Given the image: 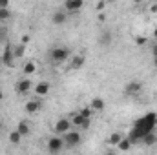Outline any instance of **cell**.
<instances>
[{"mask_svg":"<svg viewBox=\"0 0 157 155\" xmlns=\"http://www.w3.org/2000/svg\"><path fill=\"white\" fill-rule=\"evenodd\" d=\"M155 126H157V113L155 112H150V113H146V115L139 117V119L133 122L128 139L132 141V144H135L137 141H143L144 135L152 133V131L155 130Z\"/></svg>","mask_w":157,"mask_h":155,"instance_id":"1","label":"cell"},{"mask_svg":"<svg viewBox=\"0 0 157 155\" xmlns=\"http://www.w3.org/2000/svg\"><path fill=\"white\" fill-rule=\"evenodd\" d=\"M70 55H71V49L66 47V46H57V47H53V49L49 51V59H51L55 64L66 62V60L70 59Z\"/></svg>","mask_w":157,"mask_h":155,"instance_id":"2","label":"cell"},{"mask_svg":"<svg viewBox=\"0 0 157 155\" xmlns=\"http://www.w3.org/2000/svg\"><path fill=\"white\" fill-rule=\"evenodd\" d=\"M62 139H64V146H68V148H75V146H78L82 142V135L78 131H71V130L66 131L62 135Z\"/></svg>","mask_w":157,"mask_h":155,"instance_id":"3","label":"cell"},{"mask_svg":"<svg viewBox=\"0 0 157 155\" xmlns=\"http://www.w3.org/2000/svg\"><path fill=\"white\" fill-rule=\"evenodd\" d=\"M62 148H64V139H62V135H55V137H49V139H48V152H49V153H59Z\"/></svg>","mask_w":157,"mask_h":155,"instance_id":"4","label":"cell"},{"mask_svg":"<svg viewBox=\"0 0 157 155\" xmlns=\"http://www.w3.org/2000/svg\"><path fill=\"white\" fill-rule=\"evenodd\" d=\"M84 7V0H64V11L68 15H77Z\"/></svg>","mask_w":157,"mask_h":155,"instance_id":"5","label":"cell"},{"mask_svg":"<svg viewBox=\"0 0 157 155\" xmlns=\"http://www.w3.org/2000/svg\"><path fill=\"white\" fill-rule=\"evenodd\" d=\"M71 126H73V124H71V119H59L53 128H55V133H57V135H64L66 131L71 130Z\"/></svg>","mask_w":157,"mask_h":155,"instance_id":"6","label":"cell"},{"mask_svg":"<svg viewBox=\"0 0 157 155\" xmlns=\"http://www.w3.org/2000/svg\"><path fill=\"white\" fill-rule=\"evenodd\" d=\"M13 60H15L13 46H11V44H6V47H4V51H2V62H4L7 68H13Z\"/></svg>","mask_w":157,"mask_h":155,"instance_id":"7","label":"cell"},{"mask_svg":"<svg viewBox=\"0 0 157 155\" xmlns=\"http://www.w3.org/2000/svg\"><path fill=\"white\" fill-rule=\"evenodd\" d=\"M90 122H91V119L84 117L80 112H77L75 115L71 117V124H73V126H78V128H82V130H88V128H90Z\"/></svg>","mask_w":157,"mask_h":155,"instance_id":"8","label":"cell"},{"mask_svg":"<svg viewBox=\"0 0 157 155\" xmlns=\"http://www.w3.org/2000/svg\"><path fill=\"white\" fill-rule=\"evenodd\" d=\"M143 89V82L141 80H130L126 86H124V93L126 95H139Z\"/></svg>","mask_w":157,"mask_h":155,"instance_id":"9","label":"cell"},{"mask_svg":"<svg viewBox=\"0 0 157 155\" xmlns=\"http://www.w3.org/2000/svg\"><path fill=\"white\" fill-rule=\"evenodd\" d=\"M31 80L29 78H20V80H17V84H15V91L18 93V95H26L29 89H31Z\"/></svg>","mask_w":157,"mask_h":155,"instance_id":"10","label":"cell"},{"mask_svg":"<svg viewBox=\"0 0 157 155\" xmlns=\"http://www.w3.org/2000/svg\"><path fill=\"white\" fill-rule=\"evenodd\" d=\"M66 20H68V13H66L64 9H57V11H53V15H51V22H53L55 26H64Z\"/></svg>","mask_w":157,"mask_h":155,"instance_id":"11","label":"cell"},{"mask_svg":"<svg viewBox=\"0 0 157 155\" xmlns=\"http://www.w3.org/2000/svg\"><path fill=\"white\" fill-rule=\"evenodd\" d=\"M49 89H51V88H49V82H44V80H42V82H37V84H35V95H37V97H46V95L49 93Z\"/></svg>","mask_w":157,"mask_h":155,"instance_id":"12","label":"cell"},{"mask_svg":"<svg viewBox=\"0 0 157 155\" xmlns=\"http://www.w3.org/2000/svg\"><path fill=\"white\" fill-rule=\"evenodd\" d=\"M84 62H86L84 55H75V57H73V60L70 62V68H68V70H73V71H77V70H80V68L84 66Z\"/></svg>","mask_w":157,"mask_h":155,"instance_id":"13","label":"cell"},{"mask_svg":"<svg viewBox=\"0 0 157 155\" xmlns=\"http://www.w3.org/2000/svg\"><path fill=\"white\" fill-rule=\"evenodd\" d=\"M39 110H40V102H39V100L31 99V100H28V102H26V112H28L29 115L39 113Z\"/></svg>","mask_w":157,"mask_h":155,"instance_id":"14","label":"cell"},{"mask_svg":"<svg viewBox=\"0 0 157 155\" xmlns=\"http://www.w3.org/2000/svg\"><path fill=\"white\" fill-rule=\"evenodd\" d=\"M90 106H91L93 112H102V110L106 108V104H104V100H102L101 97H93L91 102H90Z\"/></svg>","mask_w":157,"mask_h":155,"instance_id":"15","label":"cell"},{"mask_svg":"<svg viewBox=\"0 0 157 155\" xmlns=\"http://www.w3.org/2000/svg\"><path fill=\"white\" fill-rule=\"evenodd\" d=\"M17 130L20 131V135H22V137L29 135V122H26V120H20V122H18V126H17Z\"/></svg>","mask_w":157,"mask_h":155,"instance_id":"16","label":"cell"},{"mask_svg":"<svg viewBox=\"0 0 157 155\" xmlns=\"http://www.w3.org/2000/svg\"><path fill=\"white\" fill-rule=\"evenodd\" d=\"M20 141H22V135H20L18 130H15V131L9 133V142L11 144H20Z\"/></svg>","mask_w":157,"mask_h":155,"instance_id":"17","label":"cell"},{"mask_svg":"<svg viewBox=\"0 0 157 155\" xmlns=\"http://www.w3.org/2000/svg\"><path fill=\"white\" fill-rule=\"evenodd\" d=\"M117 148L121 150V152H128L130 148H132V141L126 137V139H121V142L117 144Z\"/></svg>","mask_w":157,"mask_h":155,"instance_id":"18","label":"cell"},{"mask_svg":"<svg viewBox=\"0 0 157 155\" xmlns=\"http://www.w3.org/2000/svg\"><path fill=\"white\" fill-rule=\"evenodd\" d=\"M11 18V11H9V7H0V22L4 24V22H7Z\"/></svg>","mask_w":157,"mask_h":155,"instance_id":"19","label":"cell"},{"mask_svg":"<svg viewBox=\"0 0 157 155\" xmlns=\"http://www.w3.org/2000/svg\"><path fill=\"white\" fill-rule=\"evenodd\" d=\"M143 142H144L146 146H152V144H155V142H157V137H155V133L152 131V133H148V135H144V137H143Z\"/></svg>","mask_w":157,"mask_h":155,"instance_id":"20","label":"cell"},{"mask_svg":"<svg viewBox=\"0 0 157 155\" xmlns=\"http://www.w3.org/2000/svg\"><path fill=\"white\" fill-rule=\"evenodd\" d=\"M121 139H122V135H121L119 131H115V133H112V135H110V139H108V144H112V146H117L119 142H121Z\"/></svg>","mask_w":157,"mask_h":155,"instance_id":"21","label":"cell"},{"mask_svg":"<svg viewBox=\"0 0 157 155\" xmlns=\"http://www.w3.org/2000/svg\"><path fill=\"white\" fill-rule=\"evenodd\" d=\"M101 46H108V44H112V33L110 31H104L102 35H101Z\"/></svg>","mask_w":157,"mask_h":155,"instance_id":"22","label":"cell"},{"mask_svg":"<svg viewBox=\"0 0 157 155\" xmlns=\"http://www.w3.org/2000/svg\"><path fill=\"white\" fill-rule=\"evenodd\" d=\"M35 62L33 60H29V62H26V66H24V73L26 75H31V73H35Z\"/></svg>","mask_w":157,"mask_h":155,"instance_id":"23","label":"cell"},{"mask_svg":"<svg viewBox=\"0 0 157 155\" xmlns=\"http://www.w3.org/2000/svg\"><path fill=\"white\" fill-rule=\"evenodd\" d=\"M24 51H26V46L22 44V46H17V47H13V53H15V59H18V57H22L24 55Z\"/></svg>","mask_w":157,"mask_h":155,"instance_id":"24","label":"cell"},{"mask_svg":"<svg viewBox=\"0 0 157 155\" xmlns=\"http://www.w3.org/2000/svg\"><path fill=\"white\" fill-rule=\"evenodd\" d=\"M80 113L84 117H88V119H91V115H93V110H91V106H84L82 110H80Z\"/></svg>","mask_w":157,"mask_h":155,"instance_id":"25","label":"cell"},{"mask_svg":"<svg viewBox=\"0 0 157 155\" xmlns=\"http://www.w3.org/2000/svg\"><path fill=\"white\" fill-rule=\"evenodd\" d=\"M6 35H7L6 28H0V40H4V39H6Z\"/></svg>","mask_w":157,"mask_h":155,"instance_id":"26","label":"cell"},{"mask_svg":"<svg viewBox=\"0 0 157 155\" xmlns=\"http://www.w3.org/2000/svg\"><path fill=\"white\" fill-rule=\"evenodd\" d=\"M0 7H9V0H0Z\"/></svg>","mask_w":157,"mask_h":155,"instance_id":"27","label":"cell"},{"mask_svg":"<svg viewBox=\"0 0 157 155\" xmlns=\"http://www.w3.org/2000/svg\"><path fill=\"white\" fill-rule=\"evenodd\" d=\"M135 42H137V44H144V42H146V39H144V37H137V39H135Z\"/></svg>","mask_w":157,"mask_h":155,"instance_id":"28","label":"cell"},{"mask_svg":"<svg viewBox=\"0 0 157 155\" xmlns=\"http://www.w3.org/2000/svg\"><path fill=\"white\" fill-rule=\"evenodd\" d=\"M152 55L157 57V44H154V47H152Z\"/></svg>","mask_w":157,"mask_h":155,"instance_id":"29","label":"cell"},{"mask_svg":"<svg viewBox=\"0 0 157 155\" xmlns=\"http://www.w3.org/2000/svg\"><path fill=\"white\" fill-rule=\"evenodd\" d=\"M154 39H157V28L154 29Z\"/></svg>","mask_w":157,"mask_h":155,"instance_id":"30","label":"cell"},{"mask_svg":"<svg viewBox=\"0 0 157 155\" xmlns=\"http://www.w3.org/2000/svg\"><path fill=\"white\" fill-rule=\"evenodd\" d=\"M154 64H155V68H157V57H154Z\"/></svg>","mask_w":157,"mask_h":155,"instance_id":"31","label":"cell"},{"mask_svg":"<svg viewBox=\"0 0 157 155\" xmlns=\"http://www.w3.org/2000/svg\"><path fill=\"white\" fill-rule=\"evenodd\" d=\"M133 2H135V4H141V2H143V0H133Z\"/></svg>","mask_w":157,"mask_h":155,"instance_id":"32","label":"cell"},{"mask_svg":"<svg viewBox=\"0 0 157 155\" xmlns=\"http://www.w3.org/2000/svg\"><path fill=\"white\" fill-rule=\"evenodd\" d=\"M2 97H4V95H2V93H0V106H2Z\"/></svg>","mask_w":157,"mask_h":155,"instance_id":"33","label":"cell"},{"mask_svg":"<svg viewBox=\"0 0 157 155\" xmlns=\"http://www.w3.org/2000/svg\"><path fill=\"white\" fill-rule=\"evenodd\" d=\"M110 2H112V0H110Z\"/></svg>","mask_w":157,"mask_h":155,"instance_id":"34","label":"cell"}]
</instances>
